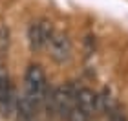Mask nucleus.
I'll return each instance as SVG.
<instances>
[{
  "instance_id": "1",
  "label": "nucleus",
  "mask_w": 128,
  "mask_h": 121,
  "mask_svg": "<svg viewBox=\"0 0 128 121\" xmlns=\"http://www.w3.org/2000/svg\"><path fill=\"white\" fill-rule=\"evenodd\" d=\"M77 90L79 88L73 83L60 84L57 88L50 90L42 103V106H46V110H48V116L66 119L68 114L72 112V108L77 105Z\"/></svg>"
},
{
  "instance_id": "2",
  "label": "nucleus",
  "mask_w": 128,
  "mask_h": 121,
  "mask_svg": "<svg viewBox=\"0 0 128 121\" xmlns=\"http://www.w3.org/2000/svg\"><path fill=\"white\" fill-rule=\"evenodd\" d=\"M50 88H48V79H46L44 70L38 64H31L24 75V95L37 108H40Z\"/></svg>"
},
{
  "instance_id": "3",
  "label": "nucleus",
  "mask_w": 128,
  "mask_h": 121,
  "mask_svg": "<svg viewBox=\"0 0 128 121\" xmlns=\"http://www.w3.org/2000/svg\"><path fill=\"white\" fill-rule=\"evenodd\" d=\"M16 108V95L15 88L11 84V79L8 72L0 66V114L2 116H11Z\"/></svg>"
},
{
  "instance_id": "4",
  "label": "nucleus",
  "mask_w": 128,
  "mask_h": 121,
  "mask_svg": "<svg viewBox=\"0 0 128 121\" xmlns=\"http://www.w3.org/2000/svg\"><path fill=\"white\" fill-rule=\"evenodd\" d=\"M53 30H51V22L48 20H37L28 28V44L33 51H38L48 46L50 37Z\"/></svg>"
},
{
  "instance_id": "5",
  "label": "nucleus",
  "mask_w": 128,
  "mask_h": 121,
  "mask_svg": "<svg viewBox=\"0 0 128 121\" xmlns=\"http://www.w3.org/2000/svg\"><path fill=\"white\" fill-rule=\"evenodd\" d=\"M46 48L50 50L51 59H53L55 62H59V64L70 61V57H72V42H70L68 35H64V33L53 31Z\"/></svg>"
},
{
  "instance_id": "6",
  "label": "nucleus",
  "mask_w": 128,
  "mask_h": 121,
  "mask_svg": "<svg viewBox=\"0 0 128 121\" xmlns=\"http://www.w3.org/2000/svg\"><path fill=\"white\" fill-rule=\"evenodd\" d=\"M77 106L92 116L94 112H97V94L90 88H79L77 90Z\"/></svg>"
},
{
  "instance_id": "7",
  "label": "nucleus",
  "mask_w": 128,
  "mask_h": 121,
  "mask_svg": "<svg viewBox=\"0 0 128 121\" xmlns=\"http://www.w3.org/2000/svg\"><path fill=\"white\" fill-rule=\"evenodd\" d=\"M117 106H119V105L114 101V97L110 95V94H106V92L97 94V112H101V114H104V116L108 117Z\"/></svg>"
},
{
  "instance_id": "8",
  "label": "nucleus",
  "mask_w": 128,
  "mask_h": 121,
  "mask_svg": "<svg viewBox=\"0 0 128 121\" xmlns=\"http://www.w3.org/2000/svg\"><path fill=\"white\" fill-rule=\"evenodd\" d=\"M66 121H90V114L84 112L82 108H79L77 105H75V106L72 108V112L68 114Z\"/></svg>"
},
{
  "instance_id": "9",
  "label": "nucleus",
  "mask_w": 128,
  "mask_h": 121,
  "mask_svg": "<svg viewBox=\"0 0 128 121\" xmlns=\"http://www.w3.org/2000/svg\"><path fill=\"white\" fill-rule=\"evenodd\" d=\"M108 121H128V119H126V116H124V112L117 106V108H115V110L108 116Z\"/></svg>"
}]
</instances>
